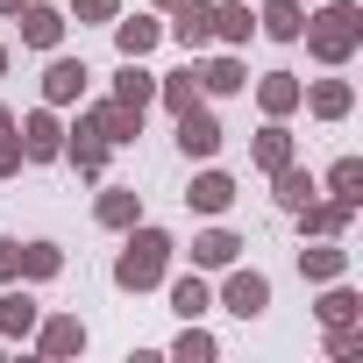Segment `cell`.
Instances as JSON below:
<instances>
[{"label": "cell", "instance_id": "6da1fadb", "mask_svg": "<svg viewBox=\"0 0 363 363\" xmlns=\"http://www.w3.org/2000/svg\"><path fill=\"white\" fill-rule=\"evenodd\" d=\"M171 257H178L171 228L135 221V228H121V250H114V285H121V292H157V285H164V271H171Z\"/></svg>", "mask_w": 363, "mask_h": 363}, {"label": "cell", "instance_id": "7a4b0ae2", "mask_svg": "<svg viewBox=\"0 0 363 363\" xmlns=\"http://www.w3.org/2000/svg\"><path fill=\"white\" fill-rule=\"evenodd\" d=\"M299 43H306V57H313V65L342 72V65L363 50V8H356V0H328V8H313V15H306V29H299Z\"/></svg>", "mask_w": 363, "mask_h": 363}, {"label": "cell", "instance_id": "3957f363", "mask_svg": "<svg viewBox=\"0 0 363 363\" xmlns=\"http://www.w3.org/2000/svg\"><path fill=\"white\" fill-rule=\"evenodd\" d=\"M214 306H228L235 320H264V313H271V278H264L257 264H242V257H235V264L221 271V292H214Z\"/></svg>", "mask_w": 363, "mask_h": 363}, {"label": "cell", "instance_id": "277c9868", "mask_svg": "<svg viewBox=\"0 0 363 363\" xmlns=\"http://www.w3.org/2000/svg\"><path fill=\"white\" fill-rule=\"evenodd\" d=\"M29 342H36V356H43V363H72V356H86L93 328H86L79 313H43V320L29 328Z\"/></svg>", "mask_w": 363, "mask_h": 363}, {"label": "cell", "instance_id": "5b68a950", "mask_svg": "<svg viewBox=\"0 0 363 363\" xmlns=\"http://www.w3.org/2000/svg\"><path fill=\"white\" fill-rule=\"evenodd\" d=\"M65 164L79 171V178H93V186H100V178H107V164H114V143L79 114V121H65Z\"/></svg>", "mask_w": 363, "mask_h": 363}, {"label": "cell", "instance_id": "8992f818", "mask_svg": "<svg viewBox=\"0 0 363 363\" xmlns=\"http://www.w3.org/2000/svg\"><path fill=\"white\" fill-rule=\"evenodd\" d=\"M15 135H22V164H57V157H65V121H57V107L15 114Z\"/></svg>", "mask_w": 363, "mask_h": 363}, {"label": "cell", "instance_id": "52a82bcc", "mask_svg": "<svg viewBox=\"0 0 363 363\" xmlns=\"http://www.w3.org/2000/svg\"><path fill=\"white\" fill-rule=\"evenodd\" d=\"M164 36L186 50V57H207L214 50V0H178L171 22H164Z\"/></svg>", "mask_w": 363, "mask_h": 363}, {"label": "cell", "instance_id": "ba28073f", "mask_svg": "<svg viewBox=\"0 0 363 363\" xmlns=\"http://www.w3.org/2000/svg\"><path fill=\"white\" fill-rule=\"evenodd\" d=\"M235 193H242V186H235V171H221V164L207 157V164L193 171V186H186V207L207 214V221H221V214L235 207Z\"/></svg>", "mask_w": 363, "mask_h": 363}, {"label": "cell", "instance_id": "9c48e42d", "mask_svg": "<svg viewBox=\"0 0 363 363\" xmlns=\"http://www.w3.org/2000/svg\"><path fill=\"white\" fill-rule=\"evenodd\" d=\"M178 121V150H186L193 164H207V157H221V143H228V128H221V114L200 100V107H186V114H171Z\"/></svg>", "mask_w": 363, "mask_h": 363}, {"label": "cell", "instance_id": "30bf717a", "mask_svg": "<svg viewBox=\"0 0 363 363\" xmlns=\"http://www.w3.org/2000/svg\"><path fill=\"white\" fill-rule=\"evenodd\" d=\"M15 22H22V50H43V57H50V50H65V29H72V15H65V8H50V0H29Z\"/></svg>", "mask_w": 363, "mask_h": 363}, {"label": "cell", "instance_id": "8fae6325", "mask_svg": "<svg viewBox=\"0 0 363 363\" xmlns=\"http://www.w3.org/2000/svg\"><path fill=\"white\" fill-rule=\"evenodd\" d=\"M86 57H65V50H50V65H43V107H79L86 100Z\"/></svg>", "mask_w": 363, "mask_h": 363}, {"label": "cell", "instance_id": "7c38bea8", "mask_svg": "<svg viewBox=\"0 0 363 363\" xmlns=\"http://www.w3.org/2000/svg\"><path fill=\"white\" fill-rule=\"evenodd\" d=\"M164 299H171L178 320H207V313H214V285H207V271H164Z\"/></svg>", "mask_w": 363, "mask_h": 363}, {"label": "cell", "instance_id": "4fadbf2b", "mask_svg": "<svg viewBox=\"0 0 363 363\" xmlns=\"http://www.w3.org/2000/svg\"><path fill=\"white\" fill-rule=\"evenodd\" d=\"M200 93H207V100H235V93H250V65H242L235 50H207V57H200Z\"/></svg>", "mask_w": 363, "mask_h": 363}, {"label": "cell", "instance_id": "5bb4252c", "mask_svg": "<svg viewBox=\"0 0 363 363\" xmlns=\"http://www.w3.org/2000/svg\"><path fill=\"white\" fill-rule=\"evenodd\" d=\"M299 278H306V285H335V278H349V250H342V235H306V250H299Z\"/></svg>", "mask_w": 363, "mask_h": 363}, {"label": "cell", "instance_id": "9a60e30c", "mask_svg": "<svg viewBox=\"0 0 363 363\" xmlns=\"http://www.w3.org/2000/svg\"><path fill=\"white\" fill-rule=\"evenodd\" d=\"M299 107H306L313 121H349V114H356V86H349V79H306Z\"/></svg>", "mask_w": 363, "mask_h": 363}, {"label": "cell", "instance_id": "2e32d148", "mask_svg": "<svg viewBox=\"0 0 363 363\" xmlns=\"http://www.w3.org/2000/svg\"><path fill=\"white\" fill-rule=\"evenodd\" d=\"M292 221H299V235H349V228H356V207L335 200V193H313Z\"/></svg>", "mask_w": 363, "mask_h": 363}, {"label": "cell", "instance_id": "e0dca14e", "mask_svg": "<svg viewBox=\"0 0 363 363\" xmlns=\"http://www.w3.org/2000/svg\"><path fill=\"white\" fill-rule=\"evenodd\" d=\"M242 250H250V242H242V235H235L228 221H207V228L193 235V271H228V264H235Z\"/></svg>", "mask_w": 363, "mask_h": 363}, {"label": "cell", "instance_id": "ac0fdd59", "mask_svg": "<svg viewBox=\"0 0 363 363\" xmlns=\"http://www.w3.org/2000/svg\"><path fill=\"white\" fill-rule=\"evenodd\" d=\"M43 320V306H36V292L15 278V285H0V342H29V328Z\"/></svg>", "mask_w": 363, "mask_h": 363}, {"label": "cell", "instance_id": "d6986e66", "mask_svg": "<svg viewBox=\"0 0 363 363\" xmlns=\"http://www.w3.org/2000/svg\"><path fill=\"white\" fill-rule=\"evenodd\" d=\"M299 93H306L299 72H264V79H257V107H264V121H292V114H299Z\"/></svg>", "mask_w": 363, "mask_h": 363}, {"label": "cell", "instance_id": "ffe728a7", "mask_svg": "<svg viewBox=\"0 0 363 363\" xmlns=\"http://www.w3.org/2000/svg\"><path fill=\"white\" fill-rule=\"evenodd\" d=\"M207 93H200V57H186L178 72H157V107L164 114H186V107H200Z\"/></svg>", "mask_w": 363, "mask_h": 363}, {"label": "cell", "instance_id": "44dd1931", "mask_svg": "<svg viewBox=\"0 0 363 363\" xmlns=\"http://www.w3.org/2000/svg\"><path fill=\"white\" fill-rule=\"evenodd\" d=\"M292 157H299V143H292V128H285V121H264V128L250 135V164H257L264 178H271V171H285Z\"/></svg>", "mask_w": 363, "mask_h": 363}, {"label": "cell", "instance_id": "7402d4cb", "mask_svg": "<svg viewBox=\"0 0 363 363\" xmlns=\"http://www.w3.org/2000/svg\"><path fill=\"white\" fill-rule=\"evenodd\" d=\"M93 221L114 228V235L135 228V221H143V193H135V186H100V193H93Z\"/></svg>", "mask_w": 363, "mask_h": 363}, {"label": "cell", "instance_id": "603a6c76", "mask_svg": "<svg viewBox=\"0 0 363 363\" xmlns=\"http://www.w3.org/2000/svg\"><path fill=\"white\" fill-rule=\"evenodd\" d=\"M250 8H257V36L299 43V29H306V8H299V0H250Z\"/></svg>", "mask_w": 363, "mask_h": 363}, {"label": "cell", "instance_id": "cb8c5ba5", "mask_svg": "<svg viewBox=\"0 0 363 363\" xmlns=\"http://www.w3.org/2000/svg\"><path fill=\"white\" fill-rule=\"evenodd\" d=\"M107 29H114V50H121V57H150V50L164 43V22H157V15H114Z\"/></svg>", "mask_w": 363, "mask_h": 363}, {"label": "cell", "instance_id": "d4e9b609", "mask_svg": "<svg viewBox=\"0 0 363 363\" xmlns=\"http://www.w3.org/2000/svg\"><path fill=\"white\" fill-rule=\"evenodd\" d=\"M114 100L135 107V114H150V107H157V72H150L143 57H121V72H114Z\"/></svg>", "mask_w": 363, "mask_h": 363}, {"label": "cell", "instance_id": "484cf974", "mask_svg": "<svg viewBox=\"0 0 363 363\" xmlns=\"http://www.w3.org/2000/svg\"><path fill=\"white\" fill-rule=\"evenodd\" d=\"M86 121H93V128H100V135H107V143H114V150H121V143H135V135H143V114H135V107H121V100H114V93H107V100H93V107H86Z\"/></svg>", "mask_w": 363, "mask_h": 363}, {"label": "cell", "instance_id": "4316f807", "mask_svg": "<svg viewBox=\"0 0 363 363\" xmlns=\"http://www.w3.org/2000/svg\"><path fill=\"white\" fill-rule=\"evenodd\" d=\"M313 193H320V178H313V171H306L299 157H292L285 171H271V200H278V214H299V207H306Z\"/></svg>", "mask_w": 363, "mask_h": 363}, {"label": "cell", "instance_id": "83f0119b", "mask_svg": "<svg viewBox=\"0 0 363 363\" xmlns=\"http://www.w3.org/2000/svg\"><path fill=\"white\" fill-rule=\"evenodd\" d=\"M250 36H257V8H250V0H214V43L242 50Z\"/></svg>", "mask_w": 363, "mask_h": 363}, {"label": "cell", "instance_id": "f1b7e54d", "mask_svg": "<svg viewBox=\"0 0 363 363\" xmlns=\"http://www.w3.org/2000/svg\"><path fill=\"white\" fill-rule=\"evenodd\" d=\"M313 320H320V328H342V320H363V292H356L349 278L320 285V306H313Z\"/></svg>", "mask_w": 363, "mask_h": 363}, {"label": "cell", "instance_id": "f546056e", "mask_svg": "<svg viewBox=\"0 0 363 363\" xmlns=\"http://www.w3.org/2000/svg\"><path fill=\"white\" fill-rule=\"evenodd\" d=\"M57 271H65V250H57V242H43V235H36V242H22V264H15V278H22V285H50Z\"/></svg>", "mask_w": 363, "mask_h": 363}, {"label": "cell", "instance_id": "4dcf8cb0", "mask_svg": "<svg viewBox=\"0 0 363 363\" xmlns=\"http://www.w3.org/2000/svg\"><path fill=\"white\" fill-rule=\"evenodd\" d=\"M320 193H335V200L363 207V157H335V164L320 171Z\"/></svg>", "mask_w": 363, "mask_h": 363}, {"label": "cell", "instance_id": "1f68e13d", "mask_svg": "<svg viewBox=\"0 0 363 363\" xmlns=\"http://www.w3.org/2000/svg\"><path fill=\"white\" fill-rule=\"evenodd\" d=\"M164 356H171V363H214V356H221V342H214L200 320H186V328L171 335V349H164Z\"/></svg>", "mask_w": 363, "mask_h": 363}, {"label": "cell", "instance_id": "d6a6232c", "mask_svg": "<svg viewBox=\"0 0 363 363\" xmlns=\"http://www.w3.org/2000/svg\"><path fill=\"white\" fill-rule=\"evenodd\" d=\"M328 356H335V363H356V356H363V320L328 328Z\"/></svg>", "mask_w": 363, "mask_h": 363}, {"label": "cell", "instance_id": "836d02e7", "mask_svg": "<svg viewBox=\"0 0 363 363\" xmlns=\"http://www.w3.org/2000/svg\"><path fill=\"white\" fill-rule=\"evenodd\" d=\"M65 15H72V22H100V29H107V22L121 15V0H65Z\"/></svg>", "mask_w": 363, "mask_h": 363}, {"label": "cell", "instance_id": "e575fe53", "mask_svg": "<svg viewBox=\"0 0 363 363\" xmlns=\"http://www.w3.org/2000/svg\"><path fill=\"white\" fill-rule=\"evenodd\" d=\"M0 178H22V135L15 128L0 135Z\"/></svg>", "mask_w": 363, "mask_h": 363}, {"label": "cell", "instance_id": "d590c367", "mask_svg": "<svg viewBox=\"0 0 363 363\" xmlns=\"http://www.w3.org/2000/svg\"><path fill=\"white\" fill-rule=\"evenodd\" d=\"M15 264H22V242L0 235V285H15Z\"/></svg>", "mask_w": 363, "mask_h": 363}, {"label": "cell", "instance_id": "8d00e7d4", "mask_svg": "<svg viewBox=\"0 0 363 363\" xmlns=\"http://www.w3.org/2000/svg\"><path fill=\"white\" fill-rule=\"evenodd\" d=\"M22 8H29V0H0V22H15V15H22Z\"/></svg>", "mask_w": 363, "mask_h": 363}, {"label": "cell", "instance_id": "74e56055", "mask_svg": "<svg viewBox=\"0 0 363 363\" xmlns=\"http://www.w3.org/2000/svg\"><path fill=\"white\" fill-rule=\"evenodd\" d=\"M8 128H15V107H0V135H8Z\"/></svg>", "mask_w": 363, "mask_h": 363}, {"label": "cell", "instance_id": "f35d334b", "mask_svg": "<svg viewBox=\"0 0 363 363\" xmlns=\"http://www.w3.org/2000/svg\"><path fill=\"white\" fill-rule=\"evenodd\" d=\"M8 65H15V57H8V43H0V79H8Z\"/></svg>", "mask_w": 363, "mask_h": 363}, {"label": "cell", "instance_id": "ab89813d", "mask_svg": "<svg viewBox=\"0 0 363 363\" xmlns=\"http://www.w3.org/2000/svg\"><path fill=\"white\" fill-rule=\"evenodd\" d=\"M150 8H157V15H171V8H178V0H150Z\"/></svg>", "mask_w": 363, "mask_h": 363}]
</instances>
